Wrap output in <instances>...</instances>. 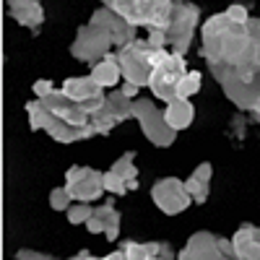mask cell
Returning <instances> with one entry per match:
<instances>
[{
  "instance_id": "17",
  "label": "cell",
  "mask_w": 260,
  "mask_h": 260,
  "mask_svg": "<svg viewBox=\"0 0 260 260\" xmlns=\"http://www.w3.org/2000/svg\"><path fill=\"white\" fill-rule=\"evenodd\" d=\"M195 117V107L190 99H177V102H172L167 104V110H164V120L167 125L175 130V133H180V130H185Z\"/></svg>"
},
{
  "instance_id": "13",
  "label": "cell",
  "mask_w": 260,
  "mask_h": 260,
  "mask_svg": "<svg viewBox=\"0 0 260 260\" xmlns=\"http://www.w3.org/2000/svg\"><path fill=\"white\" fill-rule=\"evenodd\" d=\"M110 11H115L122 21H127L130 26H151L156 11V0H107L104 3Z\"/></svg>"
},
{
  "instance_id": "29",
  "label": "cell",
  "mask_w": 260,
  "mask_h": 260,
  "mask_svg": "<svg viewBox=\"0 0 260 260\" xmlns=\"http://www.w3.org/2000/svg\"><path fill=\"white\" fill-rule=\"evenodd\" d=\"M146 42L154 50H164V47H169V42H167V34L164 31H159V29H151L148 31V37H146Z\"/></svg>"
},
{
  "instance_id": "22",
  "label": "cell",
  "mask_w": 260,
  "mask_h": 260,
  "mask_svg": "<svg viewBox=\"0 0 260 260\" xmlns=\"http://www.w3.org/2000/svg\"><path fill=\"white\" fill-rule=\"evenodd\" d=\"M185 190L190 192L192 203H206L208 201V182L206 180H198V177H187L185 180Z\"/></svg>"
},
{
  "instance_id": "33",
  "label": "cell",
  "mask_w": 260,
  "mask_h": 260,
  "mask_svg": "<svg viewBox=\"0 0 260 260\" xmlns=\"http://www.w3.org/2000/svg\"><path fill=\"white\" fill-rule=\"evenodd\" d=\"M71 260H96V257H94L89 250H81V252H78V255H73Z\"/></svg>"
},
{
  "instance_id": "11",
  "label": "cell",
  "mask_w": 260,
  "mask_h": 260,
  "mask_svg": "<svg viewBox=\"0 0 260 260\" xmlns=\"http://www.w3.org/2000/svg\"><path fill=\"white\" fill-rule=\"evenodd\" d=\"M91 26H96V29H102L107 37H110V42L115 47H127V45H133V42L138 39L136 37V26H130L127 21H122L115 11H110L107 6H102V8H96L94 13H91V21H89Z\"/></svg>"
},
{
  "instance_id": "19",
  "label": "cell",
  "mask_w": 260,
  "mask_h": 260,
  "mask_svg": "<svg viewBox=\"0 0 260 260\" xmlns=\"http://www.w3.org/2000/svg\"><path fill=\"white\" fill-rule=\"evenodd\" d=\"M104 110L115 117V122H125L127 117H133V99L122 96L120 91L115 94H107V102H104Z\"/></svg>"
},
{
  "instance_id": "15",
  "label": "cell",
  "mask_w": 260,
  "mask_h": 260,
  "mask_svg": "<svg viewBox=\"0 0 260 260\" xmlns=\"http://www.w3.org/2000/svg\"><path fill=\"white\" fill-rule=\"evenodd\" d=\"M232 245L240 260H260V229L252 224H242L234 232Z\"/></svg>"
},
{
  "instance_id": "23",
  "label": "cell",
  "mask_w": 260,
  "mask_h": 260,
  "mask_svg": "<svg viewBox=\"0 0 260 260\" xmlns=\"http://www.w3.org/2000/svg\"><path fill=\"white\" fill-rule=\"evenodd\" d=\"M104 190H107V192H112V195H125V192H130L127 180L120 177L117 172H112V169H107V172H104Z\"/></svg>"
},
{
  "instance_id": "25",
  "label": "cell",
  "mask_w": 260,
  "mask_h": 260,
  "mask_svg": "<svg viewBox=\"0 0 260 260\" xmlns=\"http://www.w3.org/2000/svg\"><path fill=\"white\" fill-rule=\"evenodd\" d=\"M71 206H73V198H71L68 187H55L50 192V208L52 211H68Z\"/></svg>"
},
{
  "instance_id": "20",
  "label": "cell",
  "mask_w": 260,
  "mask_h": 260,
  "mask_svg": "<svg viewBox=\"0 0 260 260\" xmlns=\"http://www.w3.org/2000/svg\"><path fill=\"white\" fill-rule=\"evenodd\" d=\"M133 159H136V151H127V154H122V156L110 167L112 172H117L120 177L127 180V187H130V190H136V187H138V169H136Z\"/></svg>"
},
{
  "instance_id": "28",
  "label": "cell",
  "mask_w": 260,
  "mask_h": 260,
  "mask_svg": "<svg viewBox=\"0 0 260 260\" xmlns=\"http://www.w3.org/2000/svg\"><path fill=\"white\" fill-rule=\"evenodd\" d=\"M229 133L237 138V141H242L245 136H247V115L242 112V115H234L232 117V125H229Z\"/></svg>"
},
{
  "instance_id": "30",
  "label": "cell",
  "mask_w": 260,
  "mask_h": 260,
  "mask_svg": "<svg viewBox=\"0 0 260 260\" xmlns=\"http://www.w3.org/2000/svg\"><path fill=\"white\" fill-rule=\"evenodd\" d=\"M16 260H57V257L45 255V252H37V250H29V247H21L16 252Z\"/></svg>"
},
{
  "instance_id": "31",
  "label": "cell",
  "mask_w": 260,
  "mask_h": 260,
  "mask_svg": "<svg viewBox=\"0 0 260 260\" xmlns=\"http://www.w3.org/2000/svg\"><path fill=\"white\" fill-rule=\"evenodd\" d=\"M31 91L37 94V99H47L50 94H55V86H52V81H37L31 86Z\"/></svg>"
},
{
  "instance_id": "5",
  "label": "cell",
  "mask_w": 260,
  "mask_h": 260,
  "mask_svg": "<svg viewBox=\"0 0 260 260\" xmlns=\"http://www.w3.org/2000/svg\"><path fill=\"white\" fill-rule=\"evenodd\" d=\"M133 117L141 122L143 136H146L151 143H154V146H159V148H169L172 143H175L177 133L167 125L164 112H159V110H156V104L151 102V99H143V96H141V99L133 102Z\"/></svg>"
},
{
  "instance_id": "6",
  "label": "cell",
  "mask_w": 260,
  "mask_h": 260,
  "mask_svg": "<svg viewBox=\"0 0 260 260\" xmlns=\"http://www.w3.org/2000/svg\"><path fill=\"white\" fill-rule=\"evenodd\" d=\"M177 260H240L232 240H224L211 232H195Z\"/></svg>"
},
{
  "instance_id": "24",
  "label": "cell",
  "mask_w": 260,
  "mask_h": 260,
  "mask_svg": "<svg viewBox=\"0 0 260 260\" xmlns=\"http://www.w3.org/2000/svg\"><path fill=\"white\" fill-rule=\"evenodd\" d=\"M122 252L127 260H154V255L148 250V242H125Z\"/></svg>"
},
{
  "instance_id": "8",
  "label": "cell",
  "mask_w": 260,
  "mask_h": 260,
  "mask_svg": "<svg viewBox=\"0 0 260 260\" xmlns=\"http://www.w3.org/2000/svg\"><path fill=\"white\" fill-rule=\"evenodd\" d=\"M65 187H68L71 198L78 203H91L102 198L104 190V172H96L91 167H71L65 172Z\"/></svg>"
},
{
  "instance_id": "21",
  "label": "cell",
  "mask_w": 260,
  "mask_h": 260,
  "mask_svg": "<svg viewBox=\"0 0 260 260\" xmlns=\"http://www.w3.org/2000/svg\"><path fill=\"white\" fill-rule=\"evenodd\" d=\"M201 81H203V76H201V71H190L180 83H177V96L180 99H190L192 94H198V89H201Z\"/></svg>"
},
{
  "instance_id": "16",
  "label": "cell",
  "mask_w": 260,
  "mask_h": 260,
  "mask_svg": "<svg viewBox=\"0 0 260 260\" xmlns=\"http://www.w3.org/2000/svg\"><path fill=\"white\" fill-rule=\"evenodd\" d=\"M8 8H11V16L18 24L31 29L34 34L42 26V21H45V8H42V3H37V0H11Z\"/></svg>"
},
{
  "instance_id": "34",
  "label": "cell",
  "mask_w": 260,
  "mask_h": 260,
  "mask_svg": "<svg viewBox=\"0 0 260 260\" xmlns=\"http://www.w3.org/2000/svg\"><path fill=\"white\" fill-rule=\"evenodd\" d=\"M102 260H127V257H125V252H122V250H117V252H110V255L102 257Z\"/></svg>"
},
{
  "instance_id": "10",
  "label": "cell",
  "mask_w": 260,
  "mask_h": 260,
  "mask_svg": "<svg viewBox=\"0 0 260 260\" xmlns=\"http://www.w3.org/2000/svg\"><path fill=\"white\" fill-rule=\"evenodd\" d=\"M151 201L167 216H177L192 203L190 192L185 190V182L177 177H164V180L154 182V187H151Z\"/></svg>"
},
{
  "instance_id": "7",
  "label": "cell",
  "mask_w": 260,
  "mask_h": 260,
  "mask_svg": "<svg viewBox=\"0 0 260 260\" xmlns=\"http://www.w3.org/2000/svg\"><path fill=\"white\" fill-rule=\"evenodd\" d=\"M187 62H185V55H175V52H169V57L159 65V68L151 73V81H148V89L154 91L161 102L172 104V102H177V83L187 76Z\"/></svg>"
},
{
  "instance_id": "14",
  "label": "cell",
  "mask_w": 260,
  "mask_h": 260,
  "mask_svg": "<svg viewBox=\"0 0 260 260\" xmlns=\"http://www.w3.org/2000/svg\"><path fill=\"white\" fill-rule=\"evenodd\" d=\"M86 229H89L91 234H104L110 242H115L117 234H120V213L110 203L96 206L94 213H91V219L86 221Z\"/></svg>"
},
{
  "instance_id": "2",
  "label": "cell",
  "mask_w": 260,
  "mask_h": 260,
  "mask_svg": "<svg viewBox=\"0 0 260 260\" xmlns=\"http://www.w3.org/2000/svg\"><path fill=\"white\" fill-rule=\"evenodd\" d=\"M26 115L31 130H47L57 143H76L96 136L94 115L62 91H55L47 99L26 102Z\"/></svg>"
},
{
  "instance_id": "9",
  "label": "cell",
  "mask_w": 260,
  "mask_h": 260,
  "mask_svg": "<svg viewBox=\"0 0 260 260\" xmlns=\"http://www.w3.org/2000/svg\"><path fill=\"white\" fill-rule=\"evenodd\" d=\"M110 47L112 42L102 29L86 24V26H78V34L71 45V55L81 62H91V65H99L107 55H110Z\"/></svg>"
},
{
  "instance_id": "18",
  "label": "cell",
  "mask_w": 260,
  "mask_h": 260,
  "mask_svg": "<svg viewBox=\"0 0 260 260\" xmlns=\"http://www.w3.org/2000/svg\"><path fill=\"white\" fill-rule=\"evenodd\" d=\"M120 76L122 73H120V65H117V52H110L99 65L91 68V78L102 86V89L104 86H115L120 81Z\"/></svg>"
},
{
  "instance_id": "3",
  "label": "cell",
  "mask_w": 260,
  "mask_h": 260,
  "mask_svg": "<svg viewBox=\"0 0 260 260\" xmlns=\"http://www.w3.org/2000/svg\"><path fill=\"white\" fill-rule=\"evenodd\" d=\"M167 57H169L167 50H154L146 39H136L133 45H127L117 52V65H120V73L127 83H136L138 89H143L151 81V73Z\"/></svg>"
},
{
  "instance_id": "32",
  "label": "cell",
  "mask_w": 260,
  "mask_h": 260,
  "mask_svg": "<svg viewBox=\"0 0 260 260\" xmlns=\"http://www.w3.org/2000/svg\"><path fill=\"white\" fill-rule=\"evenodd\" d=\"M120 94H122V96H127V99H133V102H136V96L141 94V89H138V86H136V83H127V81H125V86H122V89H120Z\"/></svg>"
},
{
  "instance_id": "26",
  "label": "cell",
  "mask_w": 260,
  "mask_h": 260,
  "mask_svg": "<svg viewBox=\"0 0 260 260\" xmlns=\"http://www.w3.org/2000/svg\"><path fill=\"white\" fill-rule=\"evenodd\" d=\"M65 213H68V221H71V224H86V221L91 219L94 208H91L89 203H76V206H71Z\"/></svg>"
},
{
  "instance_id": "12",
  "label": "cell",
  "mask_w": 260,
  "mask_h": 260,
  "mask_svg": "<svg viewBox=\"0 0 260 260\" xmlns=\"http://www.w3.org/2000/svg\"><path fill=\"white\" fill-rule=\"evenodd\" d=\"M68 99H73L76 104H81V107H86L91 115H96L102 107H104V102H107V96H104V91H102V86L91 78V76H81V78H68L62 83V89H60Z\"/></svg>"
},
{
  "instance_id": "4",
  "label": "cell",
  "mask_w": 260,
  "mask_h": 260,
  "mask_svg": "<svg viewBox=\"0 0 260 260\" xmlns=\"http://www.w3.org/2000/svg\"><path fill=\"white\" fill-rule=\"evenodd\" d=\"M198 21H201V8L185 3V0H175V13H172V24L164 31L167 42L175 55H185L190 42L195 37V29H198Z\"/></svg>"
},
{
  "instance_id": "1",
  "label": "cell",
  "mask_w": 260,
  "mask_h": 260,
  "mask_svg": "<svg viewBox=\"0 0 260 260\" xmlns=\"http://www.w3.org/2000/svg\"><path fill=\"white\" fill-rule=\"evenodd\" d=\"M203 50L208 71L224 94L260 122V18L232 24L226 13H216L203 24Z\"/></svg>"
},
{
  "instance_id": "27",
  "label": "cell",
  "mask_w": 260,
  "mask_h": 260,
  "mask_svg": "<svg viewBox=\"0 0 260 260\" xmlns=\"http://www.w3.org/2000/svg\"><path fill=\"white\" fill-rule=\"evenodd\" d=\"M224 13H226V18L232 21V24H240V26H242V24H247V21H250V13H247V8H245V6H240V3L229 6V8L224 11Z\"/></svg>"
}]
</instances>
